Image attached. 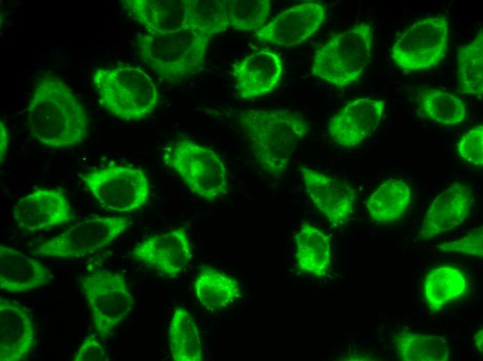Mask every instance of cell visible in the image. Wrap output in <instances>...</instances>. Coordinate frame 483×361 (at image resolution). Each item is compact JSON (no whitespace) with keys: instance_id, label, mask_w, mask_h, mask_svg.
<instances>
[{"instance_id":"ba28073f","label":"cell","mask_w":483,"mask_h":361,"mask_svg":"<svg viewBox=\"0 0 483 361\" xmlns=\"http://www.w3.org/2000/svg\"><path fill=\"white\" fill-rule=\"evenodd\" d=\"M87 189L104 209L117 212L135 211L144 205L151 186L140 169L110 164L82 176Z\"/></svg>"},{"instance_id":"52a82bcc","label":"cell","mask_w":483,"mask_h":361,"mask_svg":"<svg viewBox=\"0 0 483 361\" xmlns=\"http://www.w3.org/2000/svg\"><path fill=\"white\" fill-rule=\"evenodd\" d=\"M80 282L93 326L103 341L133 310L134 296L125 278L108 269H94Z\"/></svg>"},{"instance_id":"4dcf8cb0","label":"cell","mask_w":483,"mask_h":361,"mask_svg":"<svg viewBox=\"0 0 483 361\" xmlns=\"http://www.w3.org/2000/svg\"><path fill=\"white\" fill-rule=\"evenodd\" d=\"M435 247L444 253H459L473 257L483 256V227L474 228L463 237L440 243Z\"/></svg>"},{"instance_id":"ac0fdd59","label":"cell","mask_w":483,"mask_h":361,"mask_svg":"<svg viewBox=\"0 0 483 361\" xmlns=\"http://www.w3.org/2000/svg\"><path fill=\"white\" fill-rule=\"evenodd\" d=\"M472 198V191L458 182L441 192L425 214L419 238L427 240L464 224L468 217Z\"/></svg>"},{"instance_id":"7402d4cb","label":"cell","mask_w":483,"mask_h":361,"mask_svg":"<svg viewBox=\"0 0 483 361\" xmlns=\"http://www.w3.org/2000/svg\"><path fill=\"white\" fill-rule=\"evenodd\" d=\"M194 291L200 303L207 310L215 312L235 302L240 296L241 287L235 278L205 266L195 280Z\"/></svg>"},{"instance_id":"30bf717a","label":"cell","mask_w":483,"mask_h":361,"mask_svg":"<svg viewBox=\"0 0 483 361\" xmlns=\"http://www.w3.org/2000/svg\"><path fill=\"white\" fill-rule=\"evenodd\" d=\"M449 31V22L445 17L418 20L395 41L391 58L398 68L406 72L433 68L445 56Z\"/></svg>"},{"instance_id":"83f0119b","label":"cell","mask_w":483,"mask_h":361,"mask_svg":"<svg viewBox=\"0 0 483 361\" xmlns=\"http://www.w3.org/2000/svg\"><path fill=\"white\" fill-rule=\"evenodd\" d=\"M457 63L461 91L480 100L483 94V33L481 28L470 43L457 49Z\"/></svg>"},{"instance_id":"d6986e66","label":"cell","mask_w":483,"mask_h":361,"mask_svg":"<svg viewBox=\"0 0 483 361\" xmlns=\"http://www.w3.org/2000/svg\"><path fill=\"white\" fill-rule=\"evenodd\" d=\"M51 270L40 260L0 244V289L21 294L42 287L51 280Z\"/></svg>"},{"instance_id":"8fae6325","label":"cell","mask_w":483,"mask_h":361,"mask_svg":"<svg viewBox=\"0 0 483 361\" xmlns=\"http://www.w3.org/2000/svg\"><path fill=\"white\" fill-rule=\"evenodd\" d=\"M325 13L324 6L319 2L297 4L279 13L255 35L262 42L285 47L298 46L319 30Z\"/></svg>"},{"instance_id":"f1b7e54d","label":"cell","mask_w":483,"mask_h":361,"mask_svg":"<svg viewBox=\"0 0 483 361\" xmlns=\"http://www.w3.org/2000/svg\"><path fill=\"white\" fill-rule=\"evenodd\" d=\"M419 105L423 113L440 124L455 126L465 121L466 108L456 95L439 89H425L420 92Z\"/></svg>"},{"instance_id":"d6a6232c","label":"cell","mask_w":483,"mask_h":361,"mask_svg":"<svg viewBox=\"0 0 483 361\" xmlns=\"http://www.w3.org/2000/svg\"><path fill=\"white\" fill-rule=\"evenodd\" d=\"M102 339L96 334L90 333L83 340L72 361H105L108 360Z\"/></svg>"},{"instance_id":"9c48e42d","label":"cell","mask_w":483,"mask_h":361,"mask_svg":"<svg viewBox=\"0 0 483 361\" xmlns=\"http://www.w3.org/2000/svg\"><path fill=\"white\" fill-rule=\"evenodd\" d=\"M130 225V221L126 217H91L43 242L32 254L60 259L83 258L108 246Z\"/></svg>"},{"instance_id":"7a4b0ae2","label":"cell","mask_w":483,"mask_h":361,"mask_svg":"<svg viewBox=\"0 0 483 361\" xmlns=\"http://www.w3.org/2000/svg\"><path fill=\"white\" fill-rule=\"evenodd\" d=\"M253 156L274 178L287 171L300 140L310 131L308 119L289 109H247L237 115Z\"/></svg>"},{"instance_id":"44dd1931","label":"cell","mask_w":483,"mask_h":361,"mask_svg":"<svg viewBox=\"0 0 483 361\" xmlns=\"http://www.w3.org/2000/svg\"><path fill=\"white\" fill-rule=\"evenodd\" d=\"M294 240L298 269L315 277L325 276L330 269L332 259L328 235L314 225L304 222Z\"/></svg>"},{"instance_id":"4316f807","label":"cell","mask_w":483,"mask_h":361,"mask_svg":"<svg viewBox=\"0 0 483 361\" xmlns=\"http://www.w3.org/2000/svg\"><path fill=\"white\" fill-rule=\"evenodd\" d=\"M185 28L212 36L229 26L226 0H185Z\"/></svg>"},{"instance_id":"5b68a950","label":"cell","mask_w":483,"mask_h":361,"mask_svg":"<svg viewBox=\"0 0 483 361\" xmlns=\"http://www.w3.org/2000/svg\"><path fill=\"white\" fill-rule=\"evenodd\" d=\"M92 83L100 105L122 120H141L157 107L156 87L151 77L139 68H99L93 73Z\"/></svg>"},{"instance_id":"e575fe53","label":"cell","mask_w":483,"mask_h":361,"mask_svg":"<svg viewBox=\"0 0 483 361\" xmlns=\"http://www.w3.org/2000/svg\"><path fill=\"white\" fill-rule=\"evenodd\" d=\"M473 340L475 342V344L477 350L479 351L480 353H482L483 352V330L482 328H480L473 335Z\"/></svg>"},{"instance_id":"1f68e13d","label":"cell","mask_w":483,"mask_h":361,"mask_svg":"<svg viewBox=\"0 0 483 361\" xmlns=\"http://www.w3.org/2000/svg\"><path fill=\"white\" fill-rule=\"evenodd\" d=\"M459 155L474 166L483 165V126L478 125L463 134L457 144Z\"/></svg>"},{"instance_id":"277c9868","label":"cell","mask_w":483,"mask_h":361,"mask_svg":"<svg viewBox=\"0 0 483 361\" xmlns=\"http://www.w3.org/2000/svg\"><path fill=\"white\" fill-rule=\"evenodd\" d=\"M373 40V27L366 22L334 34L316 49L312 75L338 88L355 83L368 65Z\"/></svg>"},{"instance_id":"d4e9b609","label":"cell","mask_w":483,"mask_h":361,"mask_svg":"<svg viewBox=\"0 0 483 361\" xmlns=\"http://www.w3.org/2000/svg\"><path fill=\"white\" fill-rule=\"evenodd\" d=\"M169 349L175 361H201V339L197 324L187 310L176 308L169 329Z\"/></svg>"},{"instance_id":"5bb4252c","label":"cell","mask_w":483,"mask_h":361,"mask_svg":"<svg viewBox=\"0 0 483 361\" xmlns=\"http://www.w3.org/2000/svg\"><path fill=\"white\" fill-rule=\"evenodd\" d=\"M139 262L169 277H176L189 262L192 246L182 228L151 235L131 252Z\"/></svg>"},{"instance_id":"4fadbf2b","label":"cell","mask_w":483,"mask_h":361,"mask_svg":"<svg viewBox=\"0 0 483 361\" xmlns=\"http://www.w3.org/2000/svg\"><path fill=\"white\" fill-rule=\"evenodd\" d=\"M12 216L18 227L42 232L69 222L71 207L65 194L56 189H37L17 200Z\"/></svg>"},{"instance_id":"6da1fadb","label":"cell","mask_w":483,"mask_h":361,"mask_svg":"<svg viewBox=\"0 0 483 361\" xmlns=\"http://www.w3.org/2000/svg\"><path fill=\"white\" fill-rule=\"evenodd\" d=\"M31 135L52 149L81 144L87 137V112L71 90L59 77L44 74L35 83L27 107Z\"/></svg>"},{"instance_id":"e0dca14e","label":"cell","mask_w":483,"mask_h":361,"mask_svg":"<svg viewBox=\"0 0 483 361\" xmlns=\"http://www.w3.org/2000/svg\"><path fill=\"white\" fill-rule=\"evenodd\" d=\"M283 72L281 58L269 49H261L244 58L235 67L233 76L239 96L249 100L273 91Z\"/></svg>"},{"instance_id":"484cf974","label":"cell","mask_w":483,"mask_h":361,"mask_svg":"<svg viewBox=\"0 0 483 361\" xmlns=\"http://www.w3.org/2000/svg\"><path fill=\"white\" fill-rule=\"evenodd\" d=\"M398 358L404 361H446L450 347L441 335L400 331L393 337Z\"/></svg>"},{"instance_id":"836d02e7","label":"cell","mask_w":483,"mask_h":361,"mask_svg":"<svg viewBox=\"0 0 483 361\" xmlns=\"http://www.w3.org/2000/svg\"><path fill=\"white\" fill-rule=\"evenodd\" d=\"M0 156H1V162H2L3 159L7 152L8 145L9 142V135L8 129L5 124L1 121L0 125Z\"/></svg>"},{"instance_id":"9a60e30c","label":"cell","mask_w":483,"mask_h":361,"mask_svg":"<svg viewBox=\"0 0 483 361\" xmlns=\"http://www.w3.org/2000/svg\"><path fill=\"white\" fill-rule=\"evenodd\" d=\"M386 102L368 98L350 101L330 120L332 140L344 147H355L370 136L379 126Z\"/></svg>"},{"instance_id":"8992f818","label":"cell","mask_w":483,"mask_h":361,"mask_svg":"<svg viewBox=\"0 0 483 361\" xmlns=\"http://www.w3.org/2000/svg\"><path fill=\"white\" fill-rule=\"evenodd\" d=\"M165 160L196 196L212 202L228 193L226 167L211 149L181 139L171 146Z\"/></svg>"},{"instance_id":"603a6c76","label":"cell","mask_w":483,"mask_h":361,"mask_svg":"<svg viewBox=\"0 0 483 361\" xmlns=\"http://www.w3.org/2000/svg\"><path fill=\"white\" fill-rule=\"evenodd\" d=\"M411 199L409 186L402 180L391 178L375 189L366 201V207L373 221L387 224L403 215Z\"/></svg>"},{"instance_id":"ffe728a7","label":"cell","mask_w":483,"mask_h":361,"mask_svg":"<svg viewBox=\"0 0 483 361\" xmlns=\"http://www.w3.org/2000/svg\"><path fill=\"white\" fill-rule=\"evenodd\" d=\"M121 3L149 33L185 28V0H123Z\"/></svg>"},{"instance_id":"7c38bea8","label":"cell","mask_w":483,"mask_h":361,"mask_svg":"<svg viewBox=\"0 0 483 361\" xmlns=\"http://www.w3.org/2000/svg\"><path fill=\"white\" fill-rule=\"evenodd\" d=\"M300 171L307 194L331 227L344 226L353 212L357 199L355 188L304 165L300 166Z\"/></svg>"},{"instance_id":"cb8c5ba5","label":"cell","mask_w":483,"mask_h":361,"mask_svg":"<svg viewBox=\"0 0 483 361\" xmlns=\"http://www.w3.org/2000/svg\"><path fill=\"white\" fill-rule=\"evenodd\" d=\"M468 289L464 274L450 265L432 269L424 283V296L432 311H438L448 303L464 296Z\"/></svg>"},{"instance_id":"2e32d148","label":"cell","mask_w":483,"mask_h":361,"mask_svg":"<svg viewBox=\"0 0 483 361\" xmlns=\"http://www.w3.org/2000/svg\"><path fill=\"white\" fill-rule=\"evenodd\" d=\"M35 344L33 317L22 303L0 298V360L21 361Z\"/></svg>"},{"instance_id":"f546056e","label":"cell","mask_w":483,"mask_h":361,"mask_svg":"<svg viewBox=\"0 0 483 361\" xmlns=\"http://www.w3.org/2000/svg\"><path fill=\"white\" fill-rule=\"evenodd\" d=\"M230 26L237 31H257L267 21L269 0H226Z\"/></svg>"},{"instance_id":"3957f363","label":"cell","mask_w":483,"mask_h":361,"mask_svg":"<svg viewBox=\"0 0 483 361\" xmlns=\"http://www.w3.org/2000/svg\"><path fill=\"white\" fill-rule=\"evenodd\" d=\"M211 37L184 28L166 33L140 34L136 44L141 59L161 80L176 82L203 69Z\"/></svg>"}]
</instances>
